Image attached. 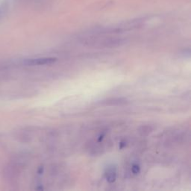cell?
Here are the masks:
<instances>
[{
    "label": "cell",
    "mask_w": 191,
    "mask_h": 191,
    "mask_svg": "<svg viewBox=\"0 0 191 191\" xmlns=\"http://www.w3.org/2000/svg\"><path fill=\"white\" fill-rule=\"evenodd\" d=\"M115 172L114 171V169H110V170L108 172V175H107V178L109 182H113L114 181L115 179Z\"/></svg>",
    "instance_id": "2"
},
{
    "label": "cell",
    "mask_w": 191,
    "mask_h": 191,
    "mask_svg": "<svg viewBox=\"0 0 191 191\" xmlns=\"http://www.w3.org/2000/svg\"><path fill=\"white\" fill-rule=\"evenodd\" d=\"M0 13H1V11H0Z\"/></svg>",
    "instance_id": "3"
},
{
    "label": "cell",
    "mask_w": 191,
    "mask_h": 191,
    "mask_svg": "<svg viewBox=\"0 0 191 191\" xmlns=\"http://www.w3.org/2000/svg\"><path fill=\"white\" fill-rule=\"evenodd\" d=\"M56 58H37V59L28 60L26 62L28 65H46V64H51L56 61Z\"/></svg>",
    "instance_id": "1"
}]
</instances>
